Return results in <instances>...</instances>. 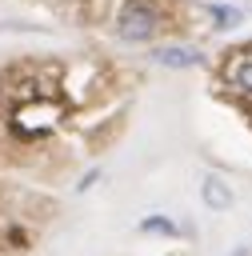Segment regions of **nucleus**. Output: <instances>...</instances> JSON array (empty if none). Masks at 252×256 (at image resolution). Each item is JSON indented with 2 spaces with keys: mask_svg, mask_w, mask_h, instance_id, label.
Segmentation results:
<instances>
[{
  "mask_svg": "<svg viewBox=\"0 0 252 256\" xmlns=\"http://www.w3.org/2000/svg\"><path fill=\"white\" fill-rule=\"evenodd\" d=\"M156 28H160V16L148 4H128L120 12V20H116V36L124 44H148L156 36Z\"/></svg>",
  "mask_w": 252,
  "mask_h": 256,
  "instance_id": "obj_1",
  "label": "nucleus"
},
{
  "mask_svg": "<svg viewBox=\"0 0 252 256\" xmlns=\"http://www.w3.org/2000/svg\"><path fill=\"white\" fill-rule=\"evenodd\" d=\"M140 228H144V232H176V228H172L168 220H160V216H148V220H144Z\"/></svg>",
  "mask_w": 252,
  "mask_h": 256,
  "instance_id": "obj_6",
  "label": "nucleus"
},
{
  "mask_svg": "<svg viewBox=\"0 0 252 256\" xmlns=\"http://www.w3.org/2000/svg\"><path fill=\"white\" fill-rule=\"evenodd\" d=\"M224 80H228L236 92H248V96H252V48H244V52H236V56L228 60Z\"/></svg>",
  "mask_w": 252,
  "mask_h": 256,
  "instance_id": "obj_3",
  "label": "nucleus"
},
{
  "mask_svg": "<svg viewBox=\"0 0 252 256\" xmlns=\"http://www.w3.org/2000/svg\"><path fill=\"white\" fill-rule=\"evenodd\" d=\"M208 16H212V20H220L216 28H232V24L240 20V12H236V8H220V4H208Z\"/></svg>",
  "mask_w": 252,
  "mask_h": 256,
  "instance_id": "obj_5",
  "label": "nucleus"
},
{
  "mask_svg": "<svg viewBox=\"0 0 252 256\" xmlns=\"http://www.w3.org/2000/svg\"><path fill=\"white\" fill-rule=\"evenodd\" d=\"M200 200L208 204V208H216V212H224V208H232V188L220 180V176H204L200 180Z\"/></svg>",
  "mask_w": 252,
  "mask_h": 256,
  "instance_id": "obj_4",
  "label": "nucleus"
},
{
  "mask_svg": "<svg viewBox=\"0 0 252 256\" xmlns=\"http://www.w3.org/2000/svg\"><path fill=\"white\" fill-rule=\"evenodd\" d=\"M148 60L152 64H164V68H200L204 64V52L200 48H152Z\"/></svg>",
  "mask_w": 252,
  "mask_h": 256,
  "instance_id": "obj_2",
  "label": "nucleus"
},
{
  "mask_svg": "<svg viewBox=\"0 0 252 256\" xmlns=\"http://www.w3.org/2000/svg\"><path fill=\"white\" fill-rule=\"evenodd\" d=\"M232 256H244V252H232Z\"/></svg>",
  "mask_w": 252,
  "mask_h": 256,
  "instance_id": "obj_7",
  "label": "nucleus"
}]
</instances>
